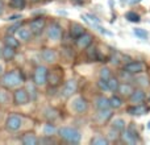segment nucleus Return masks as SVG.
Segmentation results:
<instances>
[{"label": "nucleus", "instance_id": "f257e3e1", "mask_svg": "<svg viewBox=\"0 0 150 145\" xmlns=\"http://www.w3.org/2000/svg\"><path fill=\"white\" fill-rule=\"evenodd\" d=\"M25 82V77L23 75V72L20 70H11V71H7L3 74V77L0 78V83H1L3 87L8 88H17L20 85Z\"/></svg>", "mask_w": 150, "mask_h": 145}, {"label": "nucleus", "instance_id": "f03ea898", "mask_svg": "<svg viewBox=\"0 0 150 145\" xmlns=\"http://www.w3.org/2000/svg\"><path fill=\"white\" fill-rule=\"evenodd\" d=\"M58 136L69 144H79L82 139L80 132L73 127H61L58 129Z\"/></svg>", "mask_w": 150, "mask_h": 145}, {"label": "nucleus", "instance_id": "7ed1b4c3", "mask_svg": "<svg viewBox=\"0 0 150 145\" xmlns=\"http://www.w3.org/2000/svg\"><path fill=\"white\" fill-rule=\"evenodd\" d=\"M47 75H49V69L44 65H38L34 68L33 71V83L37 87H44L47 83Z\"/></svg>", "mask_w": 150, "mask_h": 145}, {"label": "nucleus", "instance_id": "20e7f679", "mask_svg": "<svg viewBox=\"0 0 150 145\" xmlns=\"http://www.w3.org/2000/svg\"><path fill=\"white\" fill-rule=\"evenodd\" d=\"M13 103L15 106H25L30 102V98H29V94L26 91L25 87H17L15 91H13Z\"/></svg>", "mask_w": 150, "mask_h": 145}, {"label": "nucleus", "instance_id": "39448f33", "mask_svg": "<svg viewBox=\"0 0 150 145\" xmlns=\"http://www.w3.org/2000/svg\"><path fill=\"white\" fill-rule=\"evenodd\" d=\"M23 127V119L18 115H9L5 120V129L9 132H17Z\"/></svg>", "mask_w": 150, "mask_h": 145}, {"label": "nucleus", "instance_id": "423d86ee", "mask_svg": "<svg viewBox=\"0 0 150 145\" xmlns=\"http://www.w3.org/2000/svg\"><path fill=\"white\" fill-rule=\"evenodd\" d=\"M46 34H47V38H49L50 41H59V40L62 38L63 29L58 23H52L49 25V28H47Z\"/></svg>", "mask_w": 150, "mask_h": 145}, {"label": "nucleus", "instance_id": "0eeeda50", "mask_svg": "<svg viewBox=\"0 0 150 145\" xmlns=\"http://www.w3.org/2000/svg\"><path fill=\"white\" fill-rule=\"evenodd\" d=\"M146 66L144 62H140V61H130L128 62L127 65H124V71L129 72L130 75H134V74H142L145 71Z\"/></svg>", "mask_w": 150, "mask_h": 145}, {"label": "nucleus", "instance_id": "6e6552de", "mask_svg": "<svg viewBox=\"0 0 150 145\" xmlns=\"http://www.w3.org/2000/svg\"><path fill=\"white\" fill-rule=\"evenodd\" d=\"M29 28H30L32 33L36 34V36L41 34L45 31V28H46V20H45V17H36L33 20H30Z\"/></svg>", "mask_w": 150, "mask_h": 145}, {"label": "nucleus", "instance_id": "1a4fd4ad", "mask_svg": "<svg viewBox=\"0 0 150 145\" xmlns=\"http://www.w3.org/2000/svg\"><path fill=\"white\" fill-rule=\"evenodd\" d=\"M63 79V72L61 71V69L55 68L49 70V75H47V83H49L52 87H57L62 83Z\"/></svg>", "mask_w": 150, "mask_h": 145}, {"label": "nucleus", "instance_id": "9d476101", "mask_svg": "<svg viewBox=\"0 0 150 145\" xmlns=\"http://www.w3.org/2000/svg\"><path fill=\"white\" fill-rule=\"evenodd\" d=\"M121 139L124 143H127L129 145L137 144L138 143V135H137V132H136L134 127H129L128 129L125 128V129L121 132Z\"/></svg>", "mask_w": 150, "mask_h": 145}, {"label": "nucleus", "instance_id": "9b49d317", "mask_svg": "<svg viewBox=\"0 0 150 145\" xmlns=\"http://www.w3.org/2000/svg\"><path fill=\"white\" fill-rule=\"evenodd\" d=\"M71 109L78 114H83V112L87 111L88 108V103L83 96H75V98L71 100Z\"/></svg>", "mask_w": 150, "mask_h": 145}, {"label": "nucleus", "instance_id": "f8f14e48", "mask_svg": "<svg viewBox=\"0 0 150 145\" xmlns=\"http://www.w3.org/2000/svg\"><path fill=\"white\" fill-rule=\"evenodd\" d=\"M78 90V82L75 79H70L67 82H65L62 90H61V95L63 98H71Z\"/></svg>", "mask_w": 150, "mask_h": 145}, {"label": "nucleus", "instance_id": "ddd939ff", "mask_svg": "<svg viewBox=\"0 0 150 145\" xmlns=\"http://www.w3.org/2000/svg\"><path fill=\"white\" fill-rule=\"evenodd\" d=\"M15 36L20 40L21 42H29L33 37V33H32L30 28H26V26H20V28L16 31Z\"/></svg>", "mask_w": 150, "mask_h": 145}, {"label": "nucleus", "instance_id": "4468645a", "mask_svg": "<svg viewBox=\"0 0 150 145\" xmlns=\"http://www.w3.org/2000/svg\"><path fill=\"white\" fill-rule=\"evenodd\" d=\"M41 58L45 61L46 63H55L57 62V52L54 49H50V48H45L41 52Z\"/></svg>", "mask_w": 150, "mask_h": 145}, {"label": "nucleus", "instance_id": "2eb2a0df", "mask_svg": "<svg viewBox=\"0 0 150 145\" xmlns=\"http://www.w3.org/2000/svg\"><path fill=\"white\" fill-rule=\"evenodd\" d=\"M92 40L93 38L90 33H83L82 36L75 40V44H76V46L79 49H87L90 45H92Z\"/></svg>", "mask_w": 150, "mask_h": 145}, {"label": "nucleus", "instance_id": "dca6fc26", "mask_svg": "<svg viewBox=\"0 0 150 145\" xmlns=\"http://www.w3.org/2000/svg\"><path fill=\"white\" fill-rule=\"evenodd\" d=\"M146 112H148V107L144 103L133 104V106L128 107V114L133 115V116H141V115H145Z\"/></svg>", "mask_w": 150, "mask_h": 145}, {"label": "nucleus", "instance_id": "f3484780", "mask_svg": "<svg viewBox=\"0 0 150 145\" xmlns=\"http://www.w3.org/2000/svg\"><path fill=\"white\" fill-rule=\"evenodd\" d=\"M130 102H132L133 104H140V103H144V102L146 100V94L144 90H141V88H137V90H134L132 92V95L129 96Z\"/></svg>", "mask_w": 150, "mask_h": 145}, {"label": "nucleus", "instance_id": "a211bd4d", "mask_svg": "<svg viewBox=\"0 0 150 145\" xmlns=\"http://www.w3.org/2000/svg\"><path fill=\"white\" fill-rule=\"evenodd\" d=\"M16 57V49L12 46H8V45H4L3 46V52H1V58L4 61H13Z\"/></svg>", "mask_w": 150, "mask_h": 145}, {"label": "nucleus", "instance_id": "6ab92c4d", "mask_svg": "<svg viewBox=\"0 0 150 145\" xmlns=\"http://www.w3.org/2000/svg\"><path fill=\"white\" fill-rule=\"evenodd\" d=\"M112 117V111L111 109H98V114H96V122H99L100 124L107 123L109 119Z\"/></svg>", "mask_w": 150, "mask_h": 145}, {"label": "nucleus", "instance_id": "aec40b11", "mask_svg": "<svg viewBox=\"0 0 150 145\" xmlns=\"http://www.w3.org/2000/svg\"><path fill=\"white\" fill-rule=\"evenodd\" d=\"M133 91H134L133 86L128 82H124V83H120V86H119L116 92H119L120 96H130Z\"/></svg>", "mask_w": 150, "mask_h": 145}, {"label": "nucleus", "instance_id": "412c9836", "mask_svg": "<svg viewBox=\"0 0 150 145\" xmlns=\"http://www.w3.org/2000/svg\"><path fill=\"white\" fill-rule=\"evenodd\" d=\"M83 33H86V29L83 25H80V24L78 23H73L70 26V36L73 37L74 40H76L78 37H80Z\"/></svg>", "mask_w": 150, "mask_h": 145}, {"label": "nucleus", "instance_id": "4be33fe9", "mask_svg": "<svg viewBox=\"0 0 150 145\" xmlns=\"http://www.w3.org/2000/svg\"><path fill=\"white\" fill-rule=\"evenodd\" d=\"M38 141H40V139L33 132H28L25 135H23V137H21V143L24 145H37Z\"/></svg>", "mask_w": 150, "mask_h": 145}, {"label": "nucleus", "instance_id": "5701e85b", "mask_svg": "<svg viewBox=\"0 0 150 145\" xmlns=\"http://www.w3.org/2000/svg\"><path fill=\"white\" fill-rule=\"evenodd\" d=\"M95 107L96 109H108L111 108V103H109V99L105 96H98L95 99Z\"/></svg>", "mask_w": 150, "mask_h": 145}, {"label": "nucleus", "instance_id": "b1692460", "mask_svg": "<svg viewBox=\"0 0 150 145\" xmlns=\"http://www.w3.org/2000/svg\"><path fill=\"white\" fill-rule=\"evenodd\" d=\"M20 40L15 36V34H5L4 37V45H8V46H12L15 49H17L20 46Z\"/></svg>", "mask_w": 150, "mask_h": 145}, {"label": "nucleus", "instance_id": "393cba45", "mask_svg": "<svg viewBox=\"0 0 150 145\" xmlns=\"http://www.w3.org/2000/svg\"><path fill=\"white\" fill-rule=\"evenodd\" d=\"M42 132H44V136H54L58 133V129L53 123H46L42 128Z\"/></svg>", "mask_w": 150, "mask_h": 145}, {"label": "nucleus", "instance_id": "a878e982", "mask_svg": "<svg viewBox=\"0 0 150 145\" xmlns=\"http://www.w3.org/2000/svg\"><path fill=\"white\" fill-rule=\"evenodd\" d=\"M9 90L5 87H0V106H5L9 103Z\"/></svg>", "mask_w": 150, "mask_h": 145}, {"label": "nucleus", "instance_id": "bb28decb", "mask_svg": "<svg viewBox=\"0 0 150 145\" xmlns=\"http://www.w3.org/2000/svg\"><path fill=\"white\" fill-rule=\"evenodd\" d=\"M9 7L15 11H23L26 7V0H9Z\"/></svg>", "mask_w": 150, "mask_h": 145}, {"label": "nucleus", "instance_id": "cd10ccee", "mask_svg": "<svg viewBox=\"0 0 150 145\" xmlns=\"http://www.w3.org/2000/svg\"><path fill=\"white\" fill-rule=\"evenodd\" d=\"M107 85H108V91H112V92H116L117 88L120 86V80L117 79L116 77L112 75L109 79H107Z\"/></svg>", "mask_w": 150, "mask_h": 145}, {"label": "nucleus", "instance_id": "c85d7f7f", "mask_svg": "<svg viewBox=\"0 0 150 145\" xmlns=\"http://www.w3.org/2000/svg\"><path fill=\"white\" fill-rule=\"evenodd\" d=\"M25 88H26V91H28V94H29V98H30V100H36L37 99V86L34 85L33 82H29L28 85L25 86Z\"/></svg>", "mask_w": 150, "mask_h": 145}, {"label": "nucleus", "instance_id": "c756f323", "mask_svg": "<svg viewBox=\"0 0 150 145\" xmlns=\"http://www.w3.org/2000/svg\"><path fill=\"white\" fill-rule=\"evenodd\" d=\"M111 127L115 128L116 131H119V132L121 133L122 131L125 129V127H127V125H125V122H124V120L120 119V117H117V119H113V120H112Z\"/></svg>", "mask_w": 150, "mask_h": 145}, {"label": "nucleus", "instance_id": "7c9ffc66", "mask_svg": "<svg viewBox=\"0 0 150 145\" xmlns=\"http://www.w3.org/2000/svg\"><path fill=\"white\" fill-rule=\"evenodd\" d=\"M87 55H88V58H90L91 61H96L99 58L98 49H96L95 46H92V45H90V46L87 48Z\"/></svg>", "mask_w": 150, "mask_h": 145}, {"label": "nucleus", "instance_id": "2f4dec72", "mask_svg": "<svg viewBox=\"0 0 150 145\" xmlns=\"http://www.w3.org/2000/svg\"><path fill=\"white\" fill-rule=\"evenodd\" d=\"M109 103H111V108H120L122 106V99L117 95H113L109 98Z\"/></svg>", "mask_w": 150, "mask_h": 145}, {"label": "nucleus", "instance_id": "473e14b6", "mask_svg": "<svg viewBox=\"0 0 150 145\" xmlns=\"http://www.w3.org/2000/svg\"><path fill=\"white\" fill-rule=\"evenodd\" d=\"M108 139L103 137V136H95V137H92V140H91V144L92 145H107L108 144Z\"/></svg>", "mask_w": 150, "mask_h": 145}, {"label": "nucleus", "instance_id": "72a5a7b5", "mask_svg": "<svg viewBox=\"0 0 150 145\" xmlns=\"http://www.w3.org/2000/svg\"><path fill=\"white\" fill-rule=\"evenodd\" d=\"M125 17H127L128 21H130V23H138V21L141 20L140 15L136 12H133V11H130V12H128L127 15H125Z\"/></svg>", "mask_w": 150, "mask_h": 145}, {"label": "nucleus", "instance_id": "f704fd0d", "mask_svg": "<svg viewBox=\"0 0 150 145\" xmlns=\"http://www.w3.org/2000/svg\"><path fill=\"white\" fill-rule=\"evenodd\" d=\"M134 34L141 40H148L149 38V33L142 28H134Z\"/></svg>", "mask_w": 150, "mask_h": 145}, {"label": "nucleus", "instance_id": "c9c22d12", "mask_svg": "<svg viewBox=\"0 0 150 145\" xmlns=\"http://www.w3.org/2000/svg\"><path fill=\"white\" fill-rule=\"evenodd\" d=\"M99 75H100L101 79L107 80L112 77V71L109 70V68H103V69H100V71H99Z\"/></svg>", "mask_w": 150, "mask_h": 145}, {"label": "nucleus", "instance_id": "e433bc0d", "mask_svg": "<svg viewBox=\"0 0 150 145\" xmlns=\"http://www.w3.org/2000/svg\"><path fill=\"white\" fill-rule=\"evenodd\" d=\"M119 137H120V132L111 127V131L108 132V140L109 141H116Z\"/></svg>", "mask_w": 150, "mask_h": 145}, {"label": "nucleus", "instance_id": "4c0bfd02", "mask_svg": "<svg viewBox=\"0 0 150 145\" xmlns=\"http://www.w3.org/2000/svg\"><path fill=\"white\" fill-rule=\"evenodd\" d=\"M136 80H137V85L142 86V87H146V86L149 85V78L145 77V75H141V77H138Z\"/></svg>", "mask_w": 150, "mask_h": 145}, {"label": "nucleus", "instance_id": "58836bf2", "mask_svg": "<svg viewBox=\"0 0 150 145\" xmlns=\"http://www.w3.org/2000/svg\"><path fill=\"white\" fill-rule=\"evenodd\" d=\"M93 28H96V31H99L100 33H103V34H107V36H112V32H109V31H107L104 26H101L100 24H96V25H93Z\"/></svg>", "mask_w": 150, "mask_h": 145}, {"label": "nucleus", "instance_id": "ea45409f", "mask_svg": "<svg viewBox=\"0 0 150 145\" xmlns=\"http://www.w3.org/2000/svg\"><path fill=\"white\" fill-rule=\"evenodd\" d=\"M55 143L54 140H53V136H44L42 139H40L38 144H53Z\"/></svg>", "mask_w": 150, "mask_h": 145}, {"label": "nucleus", "instance_id": "a19ab883", "mask_svg": "<svg viewBox=\"0 0 150 145\" xmlns=\"http://www.w3.org/2000/svg\"><path fill=\"white\" fill-rule=\"evenodd\" d=\"M98 86H99V88H101L103 91H108V85H107V80L105 79H99V82H98Z\"/></svg>", "mask_w": 150, "mask_h": 145}, {"label": "nucleus", "instance_id": "79ce46f5", "mask_svg": "<svg viewBox=\"0 0 150 145\" xmlns=\"http://www.w3.org/2000/svg\"><path fill=\"white\" fill-rule=\"evenodd\" d=\"M18 28H20V23H17V24H15V25L9 26V28H7V34H15L16 31H17Z\"/></svg>", "mask_w": 150, "mask_h": 145}, {"label": "nucleus", "instance_id": "37998d69", "mask_svg": "<svg viewBox=\"0 0 150 145\" xmlns=\"http://www.w3.org/2000/svg\"><path fill=\"white\" fill-rule=\"evenodd\" d=\"M4 12H5V3L4 0H0V17L4 15Z\"/></svg>", "mask_w": 150, "mask_h": 145}, {"label": "nucleus", "instance_id": "c03bdc74", "mask_svg": "<svg viewBox=\"0 0 150 145\" xmlns=\"http://www.w3.org/2000/svg\"><path fill=\"white\" fill-rule=\"evenodd\" d=\"M18 18H23V16H21V15H12V16H9L7 20H9V21H16V20H18Z\"/></svg>", "mask_w": 150, "mask_h": 145}, {"label": "nucleus", "instance_id": "a18cd8bd", "mask_svg": "<svg viewBox=\"0 0 150 145\" xmlns=\"http://www.w3.org/2000/svg\"><path fill=\"white\" fill-rule=\"evenodd\" d=\"M3 74H4V66H3V63H0V78L3 77Z\"/></svg>", "mask_w": 150, "mask_h": 145}, {"label": "nucleus", "instance_id": "49530a36", "mask_svg": "<svg viewBox=\"0 0 150 145\" xmlns=\"http://www.w3.org/2000/svg\"><path fill=\"white\" fill-rule=\"evenodd\" d=\"M128 1H129V3H130V4H136V3L141 1V0H128Z\"/></svg>", "mask_w": 150, "mask_h": 145}, {"label": "nucleus", "instance_id": "de8ad7c7", "mask_svg": "<svg viewBox=\"0 0 150 145\" xmlns=\"http://www.w3.org/2000/svg\"><path fill=\"white\" fill-rule=\"evenodd\" d=\"M1 52H3V46L0 45V57H1Z\"/></svg>", "mask_w": 150, "mask_h": 145}, {"label": "nucleus", "instance_id": "09e8293b", "mask_svg": "<svg viewBox=\"0 0 150 145\" xmlns=\"http://www.w3.org/2000/svg\"><path fill=\"white\" fill-rule=\"evenodd\" d=\"M30 1H33V3H40L41 0H30Z\"/></svg>", "mask_w": 150, "mask_h": 145}, {"label": "nucleus", "instance_id": "8fccbe9b", "mask_svg": "<svg viewBox=\"0 0 150 145\" xmlns=\"http://www.w3.org/2000/svg\"><path fill=\"white\" fill-rule=\"evenodd\" d=\"M148 128H149V129H150V122L148 123Z\"/></svg>", "mask_w": 150, "mask_h": 145}]
</instances>
